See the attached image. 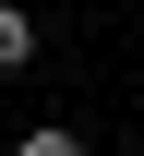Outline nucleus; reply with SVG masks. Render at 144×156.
Returning <instances> with one entry per match:
<instances>
[{"label":"nucleus","mask_w":144,"mask_h":156,"mask_svg":"<svg viewBox=\"0 0 144 156\" xmlns=\"http://www.w3.org/2000/svg\"><path fill=\"white\" fill-rule=\"evenodd\" d=\"M24 48H36V24H24V12H12V0H0V72H12V60H24Z\"/></svg>","instance_id":"nucleus-1"},{"label":"nucleus","mask_w":144,"mask_h":156,"mask_svg":"<svg viewBox=\"0 0 144 156\" xmlns=\"http://www.w3.org/2000/svg\"><path fill=\"white\" fill-rule=\"evenodd\" d=\"M12 156H84V132H24Z\"/></svg>","instance_id":"nucleus-2"}]
</instances>
